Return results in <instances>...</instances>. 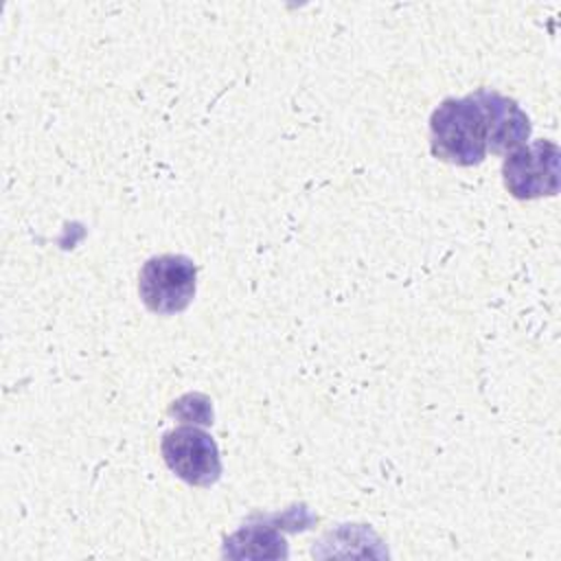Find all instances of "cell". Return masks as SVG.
<instances>
[{
  "mask_svg": "<svg viewBox=\"0 0 561 561\" xmlns=\"http://www.w3.org/2000/svg\"><path fill=\"white\" fill-rule=\"evenodd\" d=\"M430 149L436 160L473 167L489 153V121L478 94L445 99L430 118Z\"/></svg>",
  "mask_w": 561,
  "mask_h": 561,
  "instance_id": "cell-1",
  "label": "cell"
},
{
  "mask_svg": "<svg viewBox=\"0 0 561 561\" xmlns=\"http://www.w3.org/2000/svg\"><path fill=\"white\" fill-rule=\"evenodd\" d=\"M197 267L188 256H151L138 274V294L142 305L158 316L184 311L195 296Z\"/></svg>",
  "mask_w": 561,
  "mask_h": 561,
  "instance_id": "cell-2",
  "label": "cell"
},
{
  "mask_svg": "<svg viewBox=\"0 0 561 561\" xmlns=\"http://www.w3.org/2000/svg\"><path fill=\"white\" fill-rule=\"evenodd\" d=\"M476 94L489 121V151L511 153L513 149L526 145L530 136V121L526 112L513 99L497 92L478 90Z\"/></svg>",
  "mask_w": 561,
  "mask_h": 561,
  "instance_id": "cell-5",
  "label": "cell"
},
{
  "mask_svg": "<svg viewBox=\"0 0 561 561\" xmlns=\"http://www.w3.org/2000/svg\"><path fill=\"white\" fill-rule=\"evenodd\" d=\"M162 458L178 478L195 486H210L221 473L215 440L204 430L193 425H180L164 434Z\"/></svg>",
  "mask_w": 561,
  "mask_h": 561,
  "instance_id": "cell-4",
  "label": "cell"
},
{
  "mask_svg": "<svg viewBox=\"0 0 561 561\" xmlns=\"http://www.w3.org/2000/svg\"><path fill=\"white\" fill-rule=\"evenodd\" d=\"M506 191L517 199H537L559 191V147L535 140L506 153L502 164Z\"/></svg>",
  "mask_w": 561,
  "mask_h": 561,
  "instance_id": "cell-3",
  "label": "cell"
}]
</instances>
